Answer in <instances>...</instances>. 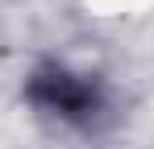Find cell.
I'll return each mask as SVG.
<instances>
[{
	"label": "cell",
	"mask_w": 154,
	"mask_h": 149,
	"mask_svg": "<svg viewBox=\"0 0 154 149\" xmlns=\"http://www.w3.org/2000/svg\"><path fill=\"white\" fill-rule=\"evenodd\" d=\"M25 99L63 124H75V128H92L108 112V95H104V83L96 74L71 71V66H38L25 79Z\"/></svg>",
	"instance_id": "6da1fadb"
}]
</instances>
